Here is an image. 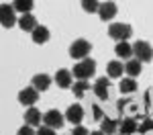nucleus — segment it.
Here are the masks:
<instances>
[{"label": "nucleus", "instance_id": "1", "mask_svg": "<svg viewBox=\"0 0 153 135\" xmlns=\"http://www.w3.org/2000/svg\"><path fill=\"white\" fill-rule=\"evenodd\" d=\"M117 110L118 115L125 119V117H129V119H135V121H143L147 115L139 109V102L135 100V98H120L117 102Z\"/></svg>", "mask_w": 153, "mask_h": 135}, {"label": "nucleus", "instance_id": "2", "mask_svg": "<svg viewBox=\"0 0 153 135\" xmlns=\"http://www.w3.org/2000/svg\"><path fill=\"white\" fill-rule=\"evenodd\" d=\"M94 74H96V61L92 57H86V60L78 61L71 68V76L78 78V80H90Z\"/></svg>", "mask_w": 153, "mask_h": 135}, {"label": "nucleus", "instance_id": "3", "mask_svg": "<svg viewBox=\"0 0 153 135\" xmlns=\"http://www.w3.org/2000/svg\"><path fill=\"white\" fill-rule=\"evenodd\" d=\"M90 51H92V43H90L88 39H76L70 45V57L82 61L90 55Z\"/></svg>", "mask_w": 153, "mask_h": 135}, {"label": "nucleus", "instance_id": "4", "mask_svg": "<svg viewBox=\"0 0 153 135\" xmlns=\"http://www.w3.org/2000/svg\"><path fill=\"white\" fill-rule=\"evenodd\" d=\"M108 35L112 37V39H117L118 43L127 41L133 35V27L129 23H110L108 25Z\"/></svg>", "mask_w": 153, "mask_h": 135}, {"label": "nucleus", "instance_id": "5", "mask_svg": "<svg viewBox=\"0 0 153 135\" xmlns=\"http://www.w3.org/2000/svg\"><path fill=\"white\" fill-rule=\"evenodd\" d=\"M133 55H137L135 60H139L141 63H149V61H153V47L147 41L139 39V41H135V45H133Z\"/></svg>", "mask_w": 153, "mask_h": 135}, {"label": "nucleus", "instance_id": "6", "mask_svg": "<svg viewBox=\"0 0 153 135\" xmlns=\"http://www.w3.org/2000/svg\"><path fill=\"white\" fill-rule=\"evenodd\" d=\"M43 125H47V127H51V129L57 131V129H61V127L65 125V115H61L59 110L51 109L43 115Z\"/></svg>", "mask_w": 153, "mask_h": 135}, {"label": "nucleus", "instance_id": "7", "mask_svg": "<svg viewBox=\"0 0 153 135\" xmlns=\"http://www.w3.org/2000/svg\"><path fill=\"white\" fill-rule=\"evenodd\" d=\"M0 25L4 29H10L14 25H19V21L14 19V6L12 4H2L0 6Z\"/></svg>", "mask_w": 153, "mask_h": 135}, {"label": "nucleus", "instance_id": "8", "mask_svg": "<svg viewBox=\"0 0 153 135\" xmlns=\"http://www.w3.org/2000/svg\"><path fill=\"white\" fill-rule=\"evenodd\" d=\"M37 100H39V90L33 88V86H29V88H23L21 92H19V102L27 107V109H31L33 104H37Z\"/></svg>", "mask_w": 153, "mask_h": 135}, {"label": "nucleus", "instance_id": "9", "mask_svg": "<svg viewBox=\"0 0 153 135\" xmlns=\"http://www.w3.org/2000/svg\"><path fill=\"white\" fill-rule=\"evenodd\" d=\"M92 88H94V94L98 96V100L106 102L110 98V78H98Z\"/></svg>", "mask_w": 153, "mask_h": 135}, {"label": "nucleus", "instance_id": "10", "mask_svg": "<svg viewBox=\"0 0 153 135\" xmlns=\"http://www.w3.org/2000/svg\"><path fill=\"white\" fill-rule=\"evenodd\" d=\"M65 121H70L71 125H80L84 121V107L82 104H70L65 110Z\"/></svg>", "mask_w": 153, "mask_h": 135}, {"label": "nucleus", "instance_id": "11", "mask_svg": "<svg viewBox=\"0 0 153 135\" xmlns=\"http://www.w3.org/2000/svg\"><path fill=\"white\" fill-rule=\"evenodd\" d=\"M25 121H27V125H31V127H41V123H43V113L39 109H35V107H31V109L25 110Z\"/></svg>", "mask_w": 153, "mask_h": 135}, {"label": "nucleus", "instance_id": "12", "mask_svg": "<svg viewBox=\"0 0 153 135\" xmlns=\"http://www.w3.org/2000/svg\"><path fill=\"white\" fill-rule=\"evenodd\" d=\"M31 86L37 88L39 92H45V90H49V86H51V76L49 74H35L33 80H31Z\"/></svg>", "mask_w": 153, "mask_h": 135}, {"label": "nucleus", "instance_id": "13", "mask_svg": "<svg viewBox=\"0 0 153 135\" xmlns=\"http://www.w3.org/2000/svg\"><path fill=\"white\" fill-rule=\"evenodd\" d=\"M106 72H108V78H110V80H118V78L125 74V63H123L120 60L108 61V66H106Z\"/></svg>", "mask_w": 153, "mask_h": 135}, {"label": "nucleus", "instance_id": "14", "mask_svg": "<svg viewBox=\"0 0 153 135\" xmlns=\"http://www.w3.org/2000/svg\"><path fill=\"white\" fill-rule=\"evenodd\" d=\"M117 10H118L117 2H102L100 4V10H98V16L102 21H110V19H114Z\"/></svg>", "mask_w": 153, "mask_h": 135}, {"label": "nucleus", "instance_id": "15", "mask_svg": "<svg viewBox=\"0 0 153 135\" xmlns=\"http://www.w3.org/2000/svg\"><path fill=\"white\" fill-rule=\"evenodd\" d=\"M55 84L59 88H71V70H65V68H61L55 72Z\"/></svg>", "mask_w": 153, "mask_h": 135}, {"label": "nucleus", "instance_id": "16", "mask_svg": "<svg viewBox=\"0 0 153 135\" xmlns=\"http://www.w3.org/2000/svg\"><path fill=\"white\" fill-rule=\"evenodd\" d=\"M31 37H33V43H37V45H43V43H47V41H49L51 33H49V29H47V27L39 25L35 31L31 33Z\"/></svg>", "mask_w": 153, "mask_h": 135}, {"label": "nucleus", "instance_id": "17", "mask_svg": "<svg viewBox=\"0 0 153 135\" xmlns=\"http://www.w3.org/2000/svg\"><path fill=\"white\" fill-rule=\"evenodd\" d=\"M125 72L129 74V78H139V74L143 72V63L139 60H135V57H131L127 63H125Z\"/></svg>", "mask_w": 153, "mask_h": 135}, {"label": "nucleus", "instance_id": "18", "mask_svg": "<svg viewBox=\"0 0 153 135\" xmlns=\"http://www.w3.org/2000/svg\"><path fill=\"white\" fill-rule=\"evenodd\" d=\"M114 53H117L120 60H131V55H133V45H129V41H120L114 45Z\"/></svg>", "mask_w": 153, "mask_h": 135}, {"label": "nucleus", "instance_id": "19", "mask_svg": "<svg viewBox=\"0 0 153 135\" xmlns=\"http://www.w3.org/2000/svg\"><path fill=\"white\" fill-rule=\"evenodd\" d=\"M19 27H21L23 31L33 33L37 27H39V23H37V19L33 16V14H23V16H21V21H19Z\"/></svg>", "mask_w": 153, "mask_h": 135}, {"label": "nucleus", "instance_id": "20", "mask_svg": "<svg viewBox=\"0 0 153 135\" xmlns=\"http://www.w3.org/2000/svg\"><path fill=\"white\" fill-rule=\"evenodd\" d=\"M118 129V121L112 119V117H104V121L100 123V131L104 135H114Z\"/></svg>", "mask_w": 153, "mask_h": 135}, {"label": "nucleus", "instance_id": "21", "mask_svg": "<svg viewBox=\"0 0 153 135\" xmlns=\"http://www.w3.org/2000/svg\"><path fill=\"white\" fill-rule=\"evenodd\" d=\"M137 129H139V125H137L135 119L125 117V119L120 121V135H133V133H137Z\"/></svg>", "mask_w": 153, "mask_h": 135}, {"label": "nucleus", "instance_id": "22", "mask_svg": "<svg viewBox=\"0 0 153 135\" xmlns=\"http://www.w3.org/2000/svg\"><path fill=\"white\" fill-rule=\"evenodd\" d=\"M118 92H120V94H133V92H137V80H135V78H125V80H120Z\"/></svg>", "mask_w": 153, "mask_h": 135}, {"label": "nucleus", "instance_id": "23", "mask_svg": "<svg viewBox=\"0 0 153 135\" xmlns=\"http://www.w3.org/2000/svg\"><path fill=\"white\" fill-rule=\"evenodd\" d=\"M12 6H14V10L23 12V14H31V10L35 8V2L33 0H14Z\"/></svg>", "mask_w": 153, "mask_h": 135}, {"label": "nucleus", "instance_id": "24", "mask_svg": "<svg viewBox=\"0 0 153 135\" xmlns=\"http://www.w3.org/2000/svg\"><path fill=\"white\" fill-rule=\"evenodd\" d=\"M92 86L88 84V80H78L76 84L71 86V90H74V94H76V98H84L86 94H88V90H90Z\"/></svg>", "mask_w": 153, "mask_h": 135}, {"label": "nucleus", "instance_id": "25", "mask_svg": "<svg viewBox=\"0 0 153 135\" xmlns=\"http://www.w3.org/2000/svg\"><path fill=\"white\" fill-rule=\"evenodd\" d=\"M151 109H153V90H145V94H143V113L149 117L151 115Z\"/></svg>", "mask_w": 153, "mask_h": 135}, {"label": "nucleus", "instance_id": "26", "mask_svg": "<svg viewBox=\"0 0 153 135\" xmlns=\"http://www.w3.org/2000/svg\"><path fill=\"white\" fill-rule=\"evenodd\" d=\"M139 135H147V133H153V119L151 117H145L141 123H139V129H137Z\"/></svg>", "mask_w": 153, "mask_h": 135}, {"label": "nucleus", "instance_id": "27", "mask_svg": "<svg viewBox=\"0 0 153 135\" xmlns=\"http://www.w3.org/2000/svg\"><path fill=\"white\" fill-rule=\"evenodd\" d=\"M104 109H102V104H98V102H94L92 104V119H94L96 123H102L104 121Z\"/></svg>", "mask_w": 153, "mask_h": 135}, {"label": "nucleus", "instance_id": "28", "mask_svg": "<svg viewBox=\"0 0 153 135\" xmlns=\"http://www.w3.org/2000/svg\"><path fill=\"white\" fill-rule=\"evenodd\" d=\"M100 4L102 2H96V0H82V8L86 12H98L100 10Z\"/></svg>", "mask_w": 153, "mask_h": 135}, {"label": "nucleus", "instance_id": "29", "mask_svg": "<svg viewBox=\"0 0 153 135\" xmlns=\"http://www.w3.org/2000/svg\"><path fill=\"white\" fill-rule=\"evenodd\" d=\"M37 135H55V129H51L47 125H41V127L37 129Z\"/></svg>", "mask_w": 153, "mask_h": 135}, {"label": "nucleus", "instance_id": "30", "mask_svg": "<svg viewBox=\"0 0 153 135\" xmlns=\"http://www.w3.org/2000/svg\"><path fill=\"white\" fill-rule=\"evenodd\" d=\"M16 135H37V133L33 131V127H31V125H25V127H21V129L16 131Z\"/></svg>", "mask_w": 153, "mask_h": 135}, {"label": "nucleus", "instance_id": "31", "mask_svg": "<svg viewBox=\"0 0 153 135\" xmlns=\"http://www.w3.org/2000/svg\"><path fill=\"white\" fill-rule=\"evenodd\" d=\"M71 135H90V133H88V129H86V127L78 125V127H76V129L71 131Z\"/></svg>", "mask_w": 153, "mask_h": 135}, {"label": "nucleus", "instance_id": "32", "mask_svg": "<svg viewBox=\"0 0 153 135\" xmlns=\"http://www.w3.org/2000/svg\"><path fill=\"white\" fill-rule=\"evenodd\" d=\"M90 135H104V133H102V131H92Z\"/></svg>", "mask_w": 153, "mask_h": 135}, {"label": "nucleus", "instance_id": "33", "mask_svg": "<svg viewBox=\"0 0 153 135\" xmlns=\"http://www.w3.org/2000/svg\"><path fill=\"white\" fill-rule=\"evenodd\" d=\"M147 135H153V133H147Z\"/></svg>", "mask_w": 153, "mask_h": 135}]
</instances>
